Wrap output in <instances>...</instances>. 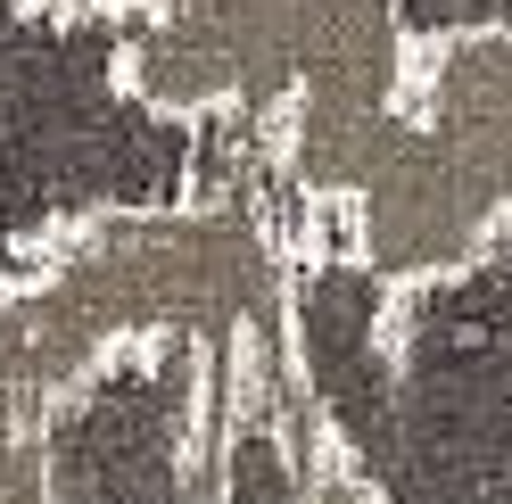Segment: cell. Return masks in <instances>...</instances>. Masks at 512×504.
Masks as SVG:
<instances>
[{
	"mask_svg": "<svg viewBox=\"0 0 512 504\" xmlns=\"http://www.w3.org/2000/svg\"><path fill=\"white\" fill-rule=\"evenodd\" d=\"M199 504H215V480L199 488ZM298 504H380V488H364L356 471H323V480H314V488H306Z\"/></svg>",
	"mask_w": 512,
	"mask_h": 504,
	"instance_id": "obj_4",
	"label": "cell"
},
{
	"mask_svg": "<svg viewBox=\"0 0 512 504\" xmlns=\"http://www.w3.org/2000/svg\"><path fill=\"white\" fill-rule=\"evenodd\" d=\"M0 504H50V463H42V422H25L0 397Z\"/></svg>",
	"mask_w": 512,
	"mask_h": 504,
	"instance_id": "obj_3",
	"label": "cell"
},
{
	"mask_svg": "<svg viewBox=\"0 0 512 504\" xmlns=\"http://www.w3.org/2000/svg\"><path fill=\"white\" fill-rule=\"evenodd\" d=\"M281 273L273 232L248 207H141L100 215L0 290V397L25 422L67 405L108 356L141 339H182L240 397L281 381Z\"/></svg>",
	"mask_w": 512,
	"mask_h": 504,
	"instance_id": "obj_1",
	"label": "cell"
},
{
	"mask_svg": "<svg viewBox=\"0 0 512 504\" xmlns=\"http://www.w3.org/2000/svg\"><path fill=\"white\" fill-rule=\"evenodd\" d=\"M397 0H190L141 17L116 50V83L157 116L240 108L290 149V182L323 207H356L389 133L413 108Z\"/></svg>",
	"mask_w": 512,
	"mask_h": 504,
	"instance_id": "obj_2",
	"label": "cell"
},
{
	"mask_svg": "<svg viewBox=\"0 0 512 504\" xmlns=\"http://www.w3.org/2000/svg\"><path fill=\"white\" fill-rule=\"evenodd\" d=\"M42 9H108V17H174V9H190V0H42Z\"/></svg>",
	"mask_w": 512,
	"mask_h": 504,
	"instance_id": "obj_5",
	"label": "cell"
}]
</instances>
